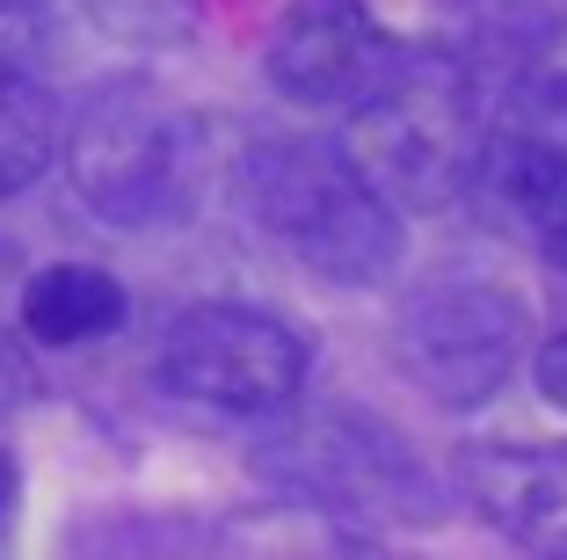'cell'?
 <instances>
[{
  "label": "cell",
  "mask_w": 567,
  "mask_h": 560,
  "mask_svg": "<svg viewBox=\"0 0 567 560\" xmlns=\"http://www.w3.org/2000/svg\"><path fill=\"white\" fill-rule=\"evenodd\" d=\"M240 190L255 226L328 284H385L401 263V212L350 146L262 139L240 161Z\"/></svg>",
  "instance_id": "1"
},
{
  "label": "cell",
  "mask_w": 567,
  "mask_h": 560,
  "mask_svg": "<svg viewBox=\"0 0 567 560\" xmlns=\"http://www.w3.org/2000/svg\"><path fill=\"white\" fill-rule=\"evenodd\" d=\"M487 139V110L473 95V73L458 51H401L393 73L350 110V153L393 204H436L466 197L473 161Z\"/></svg>",
  "instance_id": "2"
},
{
  "label": "cell",
  "mask_w": 567,
  "mask_h": 560,
  "mask_svg": "<svg viewBox=\"0 0 567 560\" xmlns=\"http://www.w3.org/2000/svg\"><path fill=\"white\" fill-rule=\"evenodd\" d=\"M66 175L102 218H117V226H167V218H183L189 197H197V124L189 110L161 95L146 81H110L73 110L66 139Z\"/></svg>",
  "instance_id": "3"
},
{
  "label": "cell",
  "mask_w": 567,
  "mask_h": 560,
  "mask_svg": "<svg viewBox=\"0 0 567 560\" xmlns=\"http://www.w3.org/2000/svg\"><path fill=\"white\" fill-rule=\"evenodd\" d=\"M153 371L204 415H277L306 386V343L255 306H189L167 320Z\"/></svg>",
  "instance_id": "4"
},
{
  "label": "cell",
  "mask_w": 567,
  "mask_h": 560,
  "mask_svg": "<svg viewBox=\"0 0 567 560\" xmlns=\"http://www.w3.org/2000/svg\"><path fill=\"white\" fill-rule=\"evenodd\" d=\"M466 197L509 241H524L553 269H567V95L560 88H517L487 116Z\"/></svg>",
  "instance_id": "5"
},
{
  "label": "cell",
  "mask_w": 567,
  "mask_h": 560,
  "mask_svg": "<svg viewBox=\"0 0 567 560\" xmlns=\"http://www.w3.org/2000/svg\"><path fill=\"white\" fill-rule=\"evenodd\" d=\"M393 349H401L408 379H415L422 394H436L444 408H481V400L517 371L524 298L487 284V277H444V284L408 298Z\"/></svg>",
  "instance_id": "6"
},
{
  "label": "cell",
  "mask_w": 567,
  "mask_h": 560,
  "mask_svg": "<svg viewBox=\"0 0 567 560\" xmlns=\"http://www.w3.org/2000/svg\"><path fill=\"white\" fill-rule=\"evenodd\" d=\"M401 44L364 0H291L269 30V88L306 110H357L371 88L393 73Z\"/></svg>",
  "instance_id": "7"
},
{
  "label": "cell",
  "mask_w": 567,
  "mask_h": 560,
  "mask_svg": "<svg viewBox=\"0 0 567 560\" xmlns=\"http://www.w3.org/2000/svg\"><path fill=\"white\" fill-rule=\"evenodd\" d=\"M124 314H132L124 284L95 263H51V269H30L16 284V320L44 349H87L102 335H117Z\"/></svg>",
  "instance_id": "8"
},
{
  "label": "cell",
  "mask_w": 567,
  "mask_h": 560,
  "mask_svg": "<svg viewBox=\"0 0 567 560\" xmlns=\"http://www.w3.org/2000/svg\"><path fill=\"white\" fill-rule=\"evenodd\" d=\"M473 495L509 539L567 553V451H481Z\"/></svg>",
  "instance_id": "9"
},
{
  "label": "cell",
  "mask_w": 567,
  "mask_h": 560,
  "mask_svg": "<svg viewBox=\"0 0 567 560\" xmlns=\"http://www.w3.org/2000/svg\"><path fill=\"white\" fill-rule=\"evenodd\" d=\"M59 139H66L59 102H51L22 67H8V59H0V197L30 190V182L51 167Z\"/></svg>",
  "instance_id": "10"
},
{
  "label": "cell",
  "mask_w": 567,
  "mask_h": 560,
  "mask_svg": "<svg viewBox=\"0 0 567 560\" xmlns=\"http://www.w3.org/2000/svg\"><path fill=\"white\" fill-rule=\"evenodd\" d=\"M44 37V0H0V59L22 67L30 44Z\"/></svg>",
  "instance_id": "11"
},
{
  "label": "cell",
  "mask_w": 567,
  "mask_h": 560,
  "mask_svg": "<svg viewBox=\"0 0 567 560\" xmlns=\"http://www.w3.org/2000/svg\"><path fill=\"white\" fill-rule=\"evenodd\" d=\"M30 394H37V371H30V357H22V343L8 335V320H0V415H16Z\"/></svg>",
  "instance_id": "12"
},
{
  "label": "cell",
  "mask_w": 567,
  "mask_h": 560,
  "mask_svg": "<svg viewBox=\"0 0 567 560\" xmlns=\"http://www.w3.org/2000/svg\"><path fill=\"white\" fill-rule=\"evenodd\" d=\"M538 394H546L553 408H567V328L553 335V343H538Z\"/></svg>",
  "instance_id": "13"
},
{
  "label": "cell",
  "mask_w": 567,
  "mask_h": 560,
  "mask_svg": "<svg viewBox=\"0 0 567 560\" xmlns=\"http://www.w3.org/2000/svg\"><path fill=\"white\" fill-rule=\"evenodd\" d=\"M16 284H22V255H16V241H0V306H8Z\"/></svg>",
  "instance_id": "14"
},
{
  "label": "cell",
  "mask_w": 567,
  "mask_h": 560,
  "mask_svg": "<svg viewBox=\"0 0 567 560\" xmlns=\"http://www.w3.org/2000/svg\"><path fill=\"white\" fill-rule=\"evenodd\" d=\"M8 517H16V459L0 451V531H8Z\"/></svg>",
  "instance_id": "15"
}]
</instances>
